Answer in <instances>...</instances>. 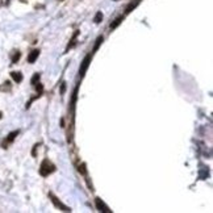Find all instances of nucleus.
Listing matches in <instances>:
<instances>
[{"label":"nucleus","instance_id":"obj_1","mask_svg":"<svg viewBox=\"0 0 213 213\" xmlns=\"http://www.w3.org/2000/svg\"><path fill=\"white\" fill-rule=\"evenodd\" d=\"M55 171V166L50 162L49 159H44L39 166V175L41 176H49L50 174H53Z\"/></svg>","mask_w":213,"mask_h":213},{"label":"nucleus","instance_id":"obj_2","mask_svg":"<svg viewBox=\"0 0 213 213\" xmlns=\"http://www.w3.org/2000/svg\"><path fill=\"white\" fill-rule=\"evenodd\" d=\"M49 197H50V199H51L53 204H54V205H55V207H57V208H59L60 210H63V212H71V209H70V208H68L67 205L62 204V202L59 201V199H58L57 196H54V195H53L51 192H50V193H49Z\"/></svg>","mask_w":213,"mask_h":213},{"label":"nucleus","instance_id":"obj_3","mask_svg":"<svg viewBox=\"0 0 213 213\" xmlns=\"http://www.w3.org/2000/svg\"><path fill=\"white\" fill-rule=\"evenodd\" d=\"M91 58H92V54H88V55H86V58H84L83 62H82L80 68H79V75H80V78L86 74L87 68H88V66H89V62H91Z\"/></svg>","mask_w":213,"mask_h":213},{"label":"nucleus","instance_id":"obj_4","mask_svg":"<svg viewBox=\"0 0 213 213\" xmlns=\"http://www.w3.org/2000/svg\"><path fill=\"white\" fill-rule=\"evenodd\" d=\"M95 205H96V209L100 210V212H103V213H110V212H112V210H110L109 208H108L107 205L103 202V200L99 199V197H96V199H95Z\"/></svg>","mask_w":213,"mask_h":213},{"label":"nucleus","instance_id":"obj_5","mask_svg":"<svg viewBox=\"0 0 213 213\" xmlns=\"http://www.w3.org/2000/svg\"><path fill=\"white\" fill-rule=\"evenodd\" d=\"M18 133H20V131H18V130L11 131V133L7 136V138L4 139V142H3V143H1V146L4 147V149H7V146H8V145H9V143H12V142L15 141V138L18 136Z\"/></svg>","mask_w":213,"mask_h":213},{"label":"nucleus","instance_id":"obj_6","mask_svg":"<svg viewBox=\"0 0 213 213\" xmlns=\"http://www.w3.org/2000/svg\"><path fill=\"white\" fill-rule=\"evenodd\" d=\"M38 55H39V50L38 49L32 50V51L29 53V55H28V62L29 63H34L37 60V58H38Z\"/></svg>","mask_w":213,"mask_h":213},{"label":"nucleus","instance_id":"obj_7","mask_svg":"<svg viewBox=\"0 0 213 213\" xmlns=\"http://www.w3.org/2000/svg\"><path fill=\"white\" fill-rule=\"evenodd\" d=\"M11 76H12V79L16 82V83H21V80H22V74L18 72V71H12V72H11Z\"/></svg>","mask_w":213,"mask_h":213},{"label":"nucleus","instance_id":"obj_8","mask_svg":"<svg viewBox=\"0 0 213 213\" xmlns=\"http://www.w3.org/2000/svg\"><path fill=\"white\" fill-rule=\"evenodd\" d=\"M122 21H124V16H118V17L116 18V20L113 21V22H112V24H110V25H109L110 30H113V29H116V28H117L118 25H120L121 22H122Z\"/></svg>","mask_w":213,"mask_h":213},{"label":"nucleus","instance_id":"obj_9","mask_svg":"<svg viewBox=\"0 0 213 213\" xmlns=\"http://www.w3.org/2000/svg\"><path fill=\"white\" fill-rule=\"evenodd\" d=\"M139 1H141V0H134V1H131V3H130V4H129V5H128V7H126V8H125V13H130V12H131V11H133V9H134V8H136V7H137V5H138V4H139Z\"/></svg>","mask_w":213,"mask_h":213},{"label":"nucleus","instance_id":"obj_10","mask_svg":"<svg viewBox=\"0 0 213 213\" xmlns=\"http://www.w3.org/2000/svg\"><path fill=\"white\" fill-rule=\"evenodd\" d=\"M78 34H79V30H75V33H74V36H72V38H71V41H70V44L67 45V49H66V51H67L68 49H71V47H74L75 46V44H76V37H78Z\"/></svg>","mask_w":213,"mask_h":213},{"label":"nucleus","instance_id":"obj_11","mask_svg":"<svg viewBox=\"0 0 213 213\" xmlns=\"http://www.w3.org/2000/svg\"><path fill=\"white\" fill-rule=\"evenodd\" d=\"M78 171L82 174V175H84L86 176L87 175V170H86V164L84 163H82V164H79L78 166Z\"/></svg>","mask_w":213,"mask_h":213},{"label":"nucleus","instance_id":"obj_12","mask_svg":"<svg viewBox=\"0 0 213 213\" xmlns=\"http://www.w3.org/2000/svg\"><path fill=\"white\" fill-rule=\"evenodd\" d=\"M103 39H104V38H103V36H99V37H97L96 44H95V47H93V51H96V50L99 49V46L103 44Z\"/></svg>","mask_w":213,"mask_h":213},{"label":"nucleus","instance_id":"obj_13","mask_svg":"<svg viewBox=\"0 0 213 213\" xmlns=\"http://www.w3.org/2000/svg\"><path fill=\"white\" fill-rule=\"evenodd\" d=\"M101 20H103V13L101 12H97L96 15H95V17H93V21L96 24H99V22H101Z\"/></svg>","mask_w":213,"mask_h":213},{"label":"nucleus","instance_id":"obj_14","mask_svg":"<svg viewBox=\"0 0 213 213\" xmlns=\"http://www.w3.org/2000/svg\"><path fill=\"white\" fill-rule=\"evenodd\" d=\"M39 80V74L38 72H36L33 75V78H32V80H30V83H32V86H36L37 84V82Z\"/></svg>","mask_w":213,"mask_h":213},{"label":"nucleus","instance_id":"obj_15","mask_svg":"<svg viewBox=\"0 0 213 213\" xmlns=\"http://www.w3.org/2000/svg\"><path fill=\"white\" fill-rule=\"evenodd\" d=\"M20 57H21L20 51H16V53H15V55H13V57H12V63H13V65H15V63L17 62L18 59H20Z\"/></svg>","mask_w":213,"mask_h":213},{"label":"nucleus","instance_id":"obj_16","mask_svg":"<svg viewBox=\"0 0 213 213\" xmlns=\"http://www.w3.org/2000/svg\"><path fill=\"white\" fill-rule=\"evenodd\" d=\"M65 88H66V84L63 83L62 84V89H60V93H63V92H65Z\"/></svg>","mask_w":213,"mask_h":213},{"label":"nucleus","instance_id":"obj_17","mask_svg":"<svg viewBox=\"0 0 213 213\" xmlns=\"http://www.w3.org/2000/svg\"><path fill=\"white\" fill-rule=\"evenodd\" d=\"M0 118H1V112H0Z\"/></svg>","mask_w":213,"mask_h":213}]
</instances>
